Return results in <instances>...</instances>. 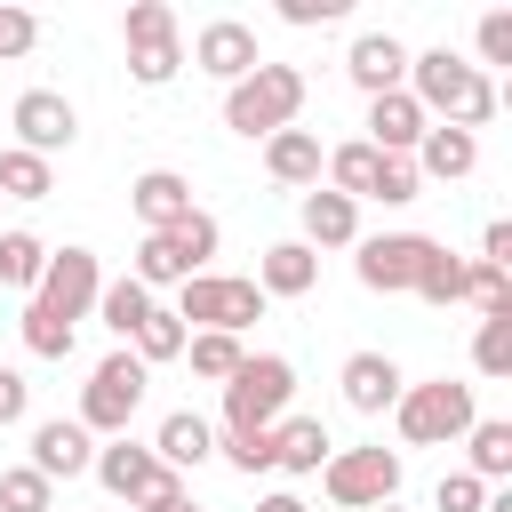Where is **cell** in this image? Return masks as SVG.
<instances>
[{"label": "cell", "instance_id": "obj_3", "mask_svg": "<svg viewBox=\"0 0 512 512\" xmlns=\"http://www.w3.org/2000/svg\"><path fill=\"white\" fill-rule=\"evenodd\" d=\"M296 112H304V72L296 64H256L248 80L224 88V128L232 136H280V128H296Z\"/></svg>", "mask_w": 512, "mask_h": 512}, {"label": "cell", "instance_id": "obj_43", "mask_svg": "<svg viewBox=\"0 0 512 512\" xmlns=\"http://www.w3.org/2000/svg\"><path fill=\"white\" fill-rule=\"evenodd\" d=\"M480 264H512V224H504V216L480 232Z\"/></svg>", "mask_w": 512, "mask_h": 512}, {"label": "cell", "instance_id": "obj_7", "mask_svg": "<svg viewBox=\"0 0 512 512\" xmlns=\"http://www.w3.org/2000/svg\"><path fill=\"white\" fill-rule=\"evenodd\" d=\"M192 336L200 328H224V336H240L248 320H264V288L256 280H232V272H192L184 288H176V304H168Z\"/></svg>", "mask_w": 512, "mask_h": 512}, {"label": "cell", "instance_id": "obj_17", "mask_svg": "<svg viewBox=\"0 0 512 512\" xmlns=\"http://www.w3.org/2000/svg\"><path fill=\"white\" fill-rule=\"evenodd\" d=\"M304 248L320 256V248H352L360 240V200H344V192H328V184H312L304 192Z\"/></svg>", "mask_w": 512, "mask_h": 512}, {"label": "cell", "instance_id": "obj_27", "mask_svg": "<svg viewBox=\"0 0 512 512\" xmlns=\"http://www.w3.org/2000/svg\"><path fill=\"white\" fill-rule=\"evenodd\" d=\"M184 360H192V376H200V384H232V368L248 360V344H240V336H224V328H200V336H184Z\"/></svg>", "mask_w": 512, "mask_h": 512}, {"label": "cell", "instance_id": "obj_44", "mask_svg": "<svg viewBox=\"0 0 512 512\" xmlns=\"http://www.w3.org/2000/svg\"><path fill=\"white\" fill-rule=\"evenodd\" d=\"M144 512H192V496H184V480L168 472V480H160V488L144 496Z\"/></svg>", "mask_w": 512, "mask_h": 512}, {"label": "cell", "instance_id": "obj_1", "mask_svg": "<svg viewBox=\"0 0 512 512\" xmlns=\"http://www.w3.org/2000/svg\"><path fill=\"white\" fill-rule=\"evenodd\" d=\"M96 296H104V264H96V248H48V272H40V288H32V304H24V352L32 360H64L72 352V328L96 312Z\"/></svg>", "mask_w": 512, "mask_h": 512}, {"label": "cell", "instance_id": "obj_20", "mask_svg": "<svg viewBox=\"0 0 512 512\" xmlns=\"http://www.w3.org/2000/svg\"><path fill=\"white\" fill-rule=\"evenodd\" d=\"M152 456H160L176 480H184L192 464H208V456H216V432H208V416H192V408H168V416H160V432H152Z\"/></svg>", "mask_w": 512, "mask_h": 512}, {"label": "cell", "instance_id": "obj_11", "mask_svg": "<svg viewBox=\"0 0 512 512\" xmlns=\"http://www.w3.org/2000/svg\"><path fill=\"white\" fill-rule=\"evenodd\" d=\"M352 248H360V256H352L360 288L400 296V288H416V272H424V256H432V232H376V240H352Z\"/></svg>", "mask_w": 512, "mask_h": 512}, {"label": "cell", "instance_id": "obj_6", "mask_svg": "<svg viewBox=\"0 0 512 512\" xmlns=\"http://www.w3.org/2000/svg\"><path fill=\"white\" fill-rule=\"evenodd\" d=\"M288 400H296V368L280 352H248L224 384V432H272Z\"/></svg>", "mask_w": 512, "mask_h": 512}, {"label": "cell", "instance_id": "obj_15", "mask_svg": "<svg viewBox=\"0 0 512 512\" xmlns=\"http://www.w3.org/2000/svg\"><path fill=\"white\" fill-rule=\"evenodd\" d=\"M424 104L408 96V88H392V96H368V144L384 152V160H408L416 144H424Z\"/></svg>", "mask_w": 512, "mask_h": 512}, {"label": "cell", "instance_id": "obj_25", "mask_svg": "<svg viewBox=\"0 0 512 512\" xmlns=\"http://www.w3.org/2000/svg\"><path fill=\"white\" fill-rule=\"evenodd\" d=\"M376 168H384V152H376L368 136H352V144H336V152H328V168H320V176H328V192L368 200V192H376Z\"/></svg>", "mask_w": 512, "mask_h": 512}, {"label": "cell", "instance_id": "obj_21", "mask_svg": "<svg viewBox=\"0 0 512 512\" xmlns=\"http://www.w3.org/2000/svg\"><path fill=\"white\" fill-rule=\"evenodd\" d=\"M416 160V176H432V184H456V176H472L480 168V136H464V128H424V144L408 152Z\"/></svg>", "mask_w": 512, "mask_h": 512}, {"label": "cell", "instance_id": "obj_26", "mask_svg": "<svg viewBox=\"0 0 512 512\" xmlns=\"http://www.w3.org/2000/svg\"><path fill=\"white\" fill-rule=\"evenodd\" d=\"M464 456H472V464H464L472 480H504V472H512V424H504V416H472Z\"/></svg>", "mask_w": 512, "mask_h": 512}, {"label": "cell", "instance_id": "obj_18", "mask_svg": "<svg viewBox=\"0 0 512 512\" xmlns=\"http://www.w3.org/2000/svg\"><path fill=\"white\" fill-rule=\"evenodd\" d=\"M344 72H352L368 96H392V88H408V48H400L392 32H360L352 56H344Z\"/></svg>", "mask_w": 512, "mask_h": 512}, {"label": "cell", "instance_id": "obj_8", "mask_svg": "<svg viewBox=\"0 0 512 512\" xmlns=\"http://www.w3.org/2000/svg\"><path fill=\"white\" fill-rule=\"evenodd\" d=\"M320 480H328V504L336 512H376V504L400 496V456L392 448H336L320 464Z\"/></svg>", "mask_w": 512, "mask_h": 512}, {"label": "cell", "instance_id": "obj_40", "mask_svg": "<svg viewBox=\"0 0 512 512\" xmlns=\"http://www.w3.org/2000/svg\"><path fill=\"white\" fill-rule=\"evenodd\" d=\"M280 16H288V24H344L352 0H280Z\"/></svg>", "mask_w": 512, "mask_h": 512}, {"label": "cell", "instance_id": "obj_33", "mask_svg": "<svg viewBox=\"0 0 512 512\" xmlns=\"http://www.w3.org/2000/svg\"><path fill=\"white\" fill-rule=\"evenodd\" d=\"M464 304H480V320H496V312H512V272L504 264H464Z\"/></svg>", "mask_w": 512, "mask_h": 512}, {"label": "cell", "instance_id": "obj_16", "mask_svg": "<svg viewBox=\"0 0 512 512\" xmlns=\"http://www.w3.org/2000/svg\"><path fill=\"white\" fill-rule=\"evenodd\" d=\"M336 384H344V408H360V416H384V408L400 400V384H408V376H400V360H392V352H352Z\"/></svg>", "mask_w": 512, "mask_h": 512}, {"label": "cell", "instance_id": "obj_46", "mask_svg": "<svg viewBox=\"0 0 512 512\" xmlns=\"http://www.w3.org/2000/svg\"><path fill=\"white\" fill-rule=\"evenodd\" d=\"M376 512H400V504H376Z\"/></svg>", "mask_w": 512, "mask_h": 512}, {"label": "cell", "instance_id": "obj_35", "mask_svg": "<svg viewBox=\"0 0 512 512\" xmlns=\"http://www.w3.org/2000/svg\"><path fill=\"white\" fill-rule=\"evenodd\" d=\"M472 368H480V376H512V312L480 320V336H472Z\"/></svg>", "mask_w": 512, "mask_h": 512}, {"label": "cell", "instance_id": "obj_13", "mask_svg": "<svg viewBox=\"0 0 512 512\" xmlns=\"http://www.w3.org/2000/svg\"><path fill=\"white\" fill-rule=\"evenodd\" d=\"M88 472H96V480H104L112 496H128V504H144V496H152V488L168 480V464H160V456H152L144 440H128V432H120V440H104Z\"/></svg>", "mask_w": 512, "mask_h": 512}, {"label": "cell", "instance_id": "obj_31", "mask_svg": "<svg viewBox=\"0 0 512 512\" xmlns=\"http://www.w3.org/2000/svg\"><path fill=\"white\" fill-rule=\"evenodd\" d=\"M48 272V240L40 232H0V280L8 288H40Z\"/></svg>", "mask_w": 512, "mask_h": 512}, {"label": "cell", "instance_id": "obj_19", "mask_svg": "<svg viewBox=\"0 0 512 512\" xmlns=\"http://www.w3.org/2000/svg\"><path fill=\"white\" fill-rule=\"evenodd\" d=\"M264 168H272V184L312 192V184H320V168H328V152H320V136H312V128H280V136H264Z\"/></svg>", "mask_w": 512, "mask_h": 512}, {"label": "cell", "instance_id": "obj_39", "mask_svg": "<svg viewBox=\"0 0 512 512\" xmlns=\"http://www.w3.org/2000/svg\"><path fill=\"white\" fill-rule=\"evenodd\" d=\"M472 40H480V64H512V8H488Z\"/></svg>", "mask_w": 512, "mask_h": 512}, {"label": "cell", "instance_id": "obj_5", "mask_svg": "<svg viewBox=\"0 0 512 512\" xmlns=\"http://www.w3.org/2000/svg\"><path fill=\"white\" fill-rule=\"evenodd\" d=\"M472 384H456V376H432V384H400V400H392V424H400V440L408 448H448V440H464L472 432Z\"/></svg>", "mask_w": 512, "mask_h": 512}, {"label": "cell", "instance_id": "obj_22", "mask_svg": "<svg viewBox=\"0 0 512 512\" xmlns=\"http://www.w3.org/2000/svg\"><path fill=\"white\" fill-rule=\"evenodd\" d=\"M256 288H264V296H312V288H320V256H312L304 240H272V248L256 256Z\"/></svg>", "mask_w": 512, "mask_h": 512}, {"label": "cell", "instance_id": "obj_38", "mask_svg": "<svg viewBox=\"0 0 512 512\" xmlns=\"http://www.w3.org/2000/svg\"><path fill=\"white\" fill-rule=\"evenodd\" d=\"M480 504H488V480H472V472H440L432 512H480Z\"/></svg>", "mask_w": 512, "mask_h": 512}, {"label": "cell", "instance_id": "obj_32", "mask_svg": "<svg viewBox=\"0 0 512 512\" xmlns=\"http://www.w3.org/2000/svg\"><path fill=\"white\" fill-rule=\"evenodd\" d=\"M408 296H424V304H464V256H448V248L432 240V256H424V272H416Z\"/></svg>", "mask_w": 512, "mask_h": 512}, {"label": "cell", "instance_id": "obj_41", "mask_svg": "<svg viewBox=\"0 0 512 512\" xmlns=\"http://www.w3.org/2000/svg\"><path fill=\"white\" fill-rule=\"evenodd\" d=\"M24 416H32V384H24L16 368H0V432H8V424H24Z\"/></svg>", "mask_w": 512, "mask_h": 512}, {"label": "cell", "instance_id": "obj_28", "mask_svg": "<svg viewBox=\"0 0 512 512\" xmlns=\"http://www.w3.org/2000/svg\"><path fill=\"white\" fill-rule=\"evenodd\" d=\"M144 312H152V288H144V280H104V296H96V320H104L120 344L136 336V320H144Z\"/></svg>", "mask_w": 512, "mask_h": 512}, {"label": "cell", "instance_id": "obj_34", "mask_svg": "<svg viewBox=\"0 0 512 512\" xmlns=\"http://www.w3.org/2000/svg\"><path fill=\"white\" fill-rule=\"evenodd\" d=\"M0 512H56V480H40L32 464L0 472Z\"/></svg>", "mask_w": 512, "mask_h": 512}, {"label": "cell", "instance_id": "obj_9", "mask_svg": "<svg viewBox=\"0 0 512 512\" xmlns=\"http://www.w3.org/2000/svg\"><path fill=\"white\" fill-rule=\"evenodd\" d=\"M120 32H128V72H136L144 88H168V80L184 72V40H176V8H168V0H136Z\"/></svg>", "mask_w": 512, "mask_h": 512}, {"label": "cell", "instance_id": "obj_2", "mask_svg": "<svg viewBox=\"0 0 512 512\" xmlns=\"http://www.w3.org/2000/svg\"><path fill=\"white\" fill-rule=\"evenodd\" d=\"M408 96L424 104V120L464 128V136L496 120V80H488L480 64H464L456 48H424V56H408Z\"/></svg>", "mask_w": 512, "mask_h": 512}, {"label": "cell", "instance_id": "obj_30", "mask_svg": "<svg viewBox=\"0 0 512 512\" xmlns=\"http://www.w3.org/2000/svg\"><path fill=\"white\" fill-rule=\"evenodd\" d=\"M56 192V168L40 160V152H0V200H48Z\"/></svg>", "mask_w": 512, "mask_h": 512}, {"label": "cell", "instance_id": "obj_42", "mask_svg": "<svg viewBox=\"0 0 512 512\" xmlns=\"http://www.w3.org/2000/svg\"><path fill=\"white\" fill-rule=\"evenodd\" d=\"M32 40H40V24H32L24 8H0V64H8V56H24Z\"/></svg>", "mask_w": 512, "mask_h": 512}, {"label": "cell", "instance_id": "obj_24", "mask_svg": "<svg viewBox=\"0 0 512 512\" xmlns=\"http://www.w3.org/2000/svg\"><path fill=\"white\" fill-rule=\"evenodd\" d=\"M128 200H136V216H144V232H168L176 216H192V184H184L176 168H144V176L128 184Z\"/></svg>", "mask_w": 512, "mask_h": 512}, {"label": "cell", "instance_id": "obj_4", "mask_svg": "<svg viewBox=\"0 0 512 512\" xmlns=\"http://www.w3.org/2000/svg\"><path fill=\"white\" fill-rule=\"evenodd\" d=\"M144 384H152V368H144L128 344H120V352H104V360L88 368V384H80V416H72V424H80L88 440H120V432H128V416L144 408Z\"/></svg>", "mask_w": 512, "mask_h": 512}, {"label": "cell", "instance_id": "obj_37", "mask_svg": "<svg viewBox=\"0 0 512 512\" xmlns=\"http://www.w3.org/2000/svg\"><path fill=\"white\" fill-rule=\"evenodd\" d=\"M216 448H224V464H232V472H248V480H256V472H272V432H224Z\"/></svg>", "mask_w": 512, "mask_h": 512}, {"label": "cell", "instance_id": "obj_29", "mask_svg": "<svg viewBox=\"0 0 512 512\" xmlns=\"http://www.w3.org/2000/svg\"><path fill=\"white\" fill-rule=\"evenodd\" d=\"M184 336H192V328H184V320H176L168 304H152V312L136 320V336H128V352H136V360L152 368V360H176V352H184Z\"/></svg>", "mask_w": 512, "mask_h": 512}, {"label": "cell", "instance_id": "obj_36", "mask_svg": "<svg viewBox=\"0 0 512 512\" xmlns=\"http://www.w3.org/2000/svg\"><path fill=\"white\" fill-rule=\"evenodd\" d=\"M368 200H384V208H408V200H424V176H416V160H384Z\"/></svg>", "mask_w": 512, "mask_h": 512}, {"label": "cell", "instance_id": "obj_12", "mask_svg": "<svg viewBox=\"0 0 512 512\" xmlns=\"http://www.w3.org/2000/svg\"><path fill=\"white\" fill-rule=\"evenodd\" d=\"M192 64H200L208 80H224V88H232V80H248L264 56H256V32H248L240 16H216V24H200V40H192Z\"/></svg>", "mask_w": 512, "mask_h": 512}, {"label": "cell", "instance_id": "obj_10", "mask_svg": "<svg viewBox=\"0 0 512 512\" xmlns=\"http://www.w3.org/2000/svg\"><path fill=\"white\" fill-rule=\"evenodd\" d=\"M8 128H16V152H40V160H56V152L80 144V112H72L64 88H24L16 112H8Z\"/></svg>", "mask_w": 512, "mask_h": 512}, {"label": "cell", "instance_id": "obj_45", "mask_svg": "<svg viewBox=\"0 0 512 512\" xmlns=\"http://www.w3.org/2000/svg\"><path fill=\"white\" fill-rule=\"evenodd\" d=\"M256 512H304V496H288V488H272V496H264Z\"/></svg>", "mask_w": 512, "mask_h": 512}, {"label": "cell", "instance_id": "obj_23", "mask_svg": "<svg viewBox=\"0 0 512 512\" xmlns=\"http://www.w3.org/2000/svg\"><path fill=\"white\" fill-rule=\"evenodd\" d=\"M328 456H336V440H328L320 416H280V424H272V464H280V472L304 480V472H320Z\"/></svg>", "mask_w": 512, "mask_h": 512}, {"label": "cell", "instance_id": "obj_14", "mask_svg": "<svg viewBox=\"0 0 512 512\" xmlns=\"http://www.w3.org/2000/svg\"><path fill=\"white\" fill-rule=\"evenodd\" d=\"M88 464H96V440H88L72 416H40V424H32V472H40V480H80Z\"/></svg>", "mask_w": 512, "mask_h": 512}]
</instances>
